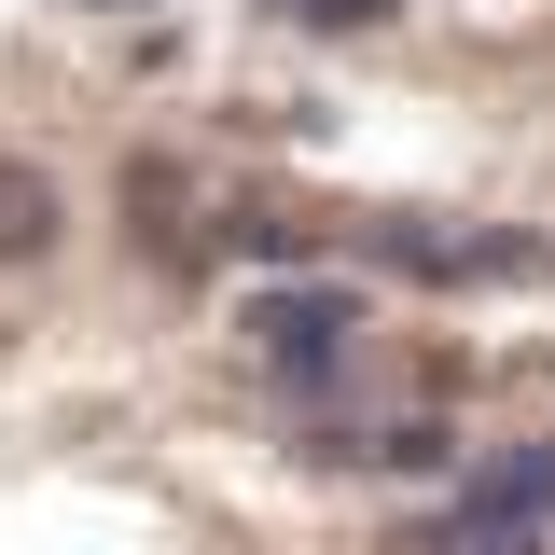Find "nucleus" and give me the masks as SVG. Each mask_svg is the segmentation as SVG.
<instances>
[{
    "mask_svg": "<svg viewBox=\"0 0 555 555\" xmlns=\"http://www.w3.org/2000/svg\"><path fill=\"white\" fill-rule=\"evenodd\" d=\"M236 334H250V375H264L278 403H320V389L361 375V334H375V320H361L347 278H278V292H250Z\"/></svg>",
    "mask_w": 555,
    "mask_h": 555,
    "instance_id": "nucleus-1",
    "label": "nucleus"
},
{
    "mask_svg": "<svg viewBox=\"0 0 555 555\" xmlns=\"http://www.w3.org/2000/svg\"><path fill=\"white\" fill-rule=\"evenodd\" d=\"M361 250L375 264H403V278H430V292H459V278H555V250L542 236H459V222H430V208H375L361 222Z\"/></svg>",
    "mask_w": 555,
    "mask_h": 555,
    "instance_id": "nucleus-2",
    "label": "nucleus"
},
{
    "mask_svg": "<svg viewBox=\"0 0 555 555\" xmlns=\"http://www.w3.org/2000/svg\"><path fill=\"white\" fill-rule=\"evenodd\" d=\"M459 500H473V514H500V528H542V542H555V430H542V444H500Z\"/></svg>",
    "mask_w": 555,
    "mask_h": 555,
    "instance_id": "nucleus-3",
    "label": "nucleus"
},
{
    "mask_svg": "<svg viewBox=\"0 0 555 555\" xmlns=\"http://www.w3.org/2000/svg\"><path fill=\"white\" fill-rule=\"evenodd\" d=\"M42 250H56V181L0 153V264H42Z\"/></svg>",
    "mask_w": 555,
    "mask_h": 555,
    "instance_id": "nucleus-4",
    "label": "nucleus"
},
{
    "mask_svg": "<svg viewBox=\"0 0 555 555\" xmlns=\"http://www.w3.org/2000/svg\"><path fill=\"white\" fill-rule=\"evenodd\" d=\"M403 555H542V528H500V514H473V500H444L430 528H403Z\"/></svg>",
    "mask_w": 555,
    "mask_h": 555,
    "instance_id": "nucleus-5",
    "label": "nucleus"
},
{
    "mask_svg": "<svg viewBox=\"0 0 555 555\" xmlns=\"http://www.w3.org/2000/svg\"><path fill=\"white\" fill-rule=\"evenodd\" d=\"M250 14H278V28H320V42H347V28H389L403 0H250Z\"/></svg>",
    "mask_w": 555,
    "mask_h": 555,
    "instance_id": "nucleus-6",
    "label": "nucleus"
},
{
    "mask_svg": "<svg viewBox=\"0 0 555 555\" xmlns=\"http://www.w3.org/2000/svg\"><path fill=\"white\" fill-rule=\"evenodd\" d=\"M69 14H139V0H69Z\"/></svg>",
    "mask_w": 555,
    "mask_h": 555,
    "instance_id": "nucleus-7",
    "label": "nucleus"
}]
</instances>
